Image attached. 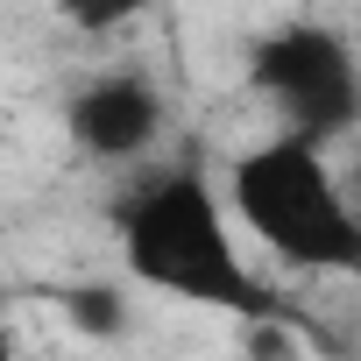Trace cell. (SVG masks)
Segmentation results:
<instances>
[{
  "instance_id": "52a82bcc",
  "label": "cell",
  "mask_w": 361,
  "mask_h": 361,
  "mask_svg": "<svg viewBox=\"0 0 361 361\" xmlns=\"http://www.w3.org/2000/svg\"><path fill=\"white\" fill-rule=\"evenodd\" d=\"M0 361H22V354H15V319H8V290H0Z\"/></svg>"
},
{
  "instance_id": "3957f363",
  "label": "cell",
  "mask_w": 361,
  "mask_h": 361,
  "mask_svg": "<svg viewBox=\"0 0 361 361\" xmlns=\"http://www.w3.org/2000/svg\"><path fill=\"white\" fill-rule=\"evenodd\" d=\"M248 92L276 114L283 135L340 142L361 128V50L333 22H276L248 43Z\"/></svg>"
},
{
  "instance_id": "7a4b0ae2",
  "label": "cell",
  "mask_w": 361,
  "mask_h": 361,
  "mask_svg": "<svg viewBox=\"0 0 361 361\" xmlns=\"http://www.w3.org/2000/svg\"><path fill=\"white\" fill-rule=\"evenodd\" d=\"M220 185L241 234L290 276H361V199L333 170L326 142L276 128L227 163Z\"/></svg>"
},
{
  "instance_id": "8992f818",
  "label": "cell",
  "mask_w": 361,
  "mask_h": 361,
  "mask_svg": "<svg viewBox=\"0 0 361 361\" xmlns=\"http://www.w3.org/2000/svg\"><path fill=\"white\" fill-rule=\"evenodd\" d=\"M57 8H64L78 29H92V36H99V29H121L128 15H142L149 0H57Z\"/></svg>"
},
{
  "instance_id": "5b68a950",
  "label": "cell",
  "mask_w": 361,
  "mask_h": 361,
  "mask_svg": "<svg viewBox=\"0 0 361 361\" xmlns=\"http://www.w3.org/2000/svg\"><path fill=\"white\" fill-rule=\"evenodd\" d=\"M64 305H71V326H85L92 340H114V333H128V298H121L114 283H78Z\"/></svg>"
},
{
  "instance_id": "277c9868",
  "label": "cell",
  "mask_w": 361,
  "mask_h": 361,
  "mask_svg": "<svg viewBox=\"0 0 361 361\" xmlns=\"http://www.w3.org/2000/svg\"><path fill=\"white\" fill-rule=\"evenodd\" d=\"M64 135L92 163H149L170 142V99L149 71L106 64L64 92Z\"/></svg>"
},
{
  "instance_id": "6da1fadb",
  "label": "cell",
  "mask_w": 361,
  "mask_h": 361,
  "mask_svg": "<svg viewBox=\"0 0 361 361\" xmlns=\"http://www.w3.org/2000/svg\"><path fill=\"white\" fill-rule=\"evenodd\" d=\"M114 248H121L128 283L156 290L170 305L227 312L248 326L290 319L283 290L241 248V220H234L227 185L192 156H170V163L149 156V170L114 199Z\"/></svg>"
}]
</instances>
